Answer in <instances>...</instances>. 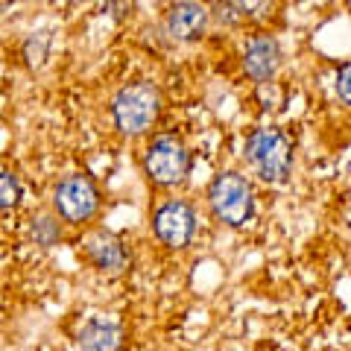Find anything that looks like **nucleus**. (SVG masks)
Listing matches in <instances>:
<instances>
[{
	"instance_id": "obj_7",
	"label": "nucleus",
	"mask_w": 351,
	"mask_h": 351,
	"mask_svg": "<svg viewBox=\"0 0 351 351\" xmlns=\"http://www.w3.org/2000/svg\"><path fill=\"white\" fill-rule=\"evenodd\" d=\"M281 64V50L278 41L272 36H255L246 44V56H243V68L255 82L267 85L272 76H276Z\"/></svg>"
},
{
	"instance_id": "obj_11",
	"label": "nucleus",
	"mask_w": 351,
	"mask_h": 351,
	"mask_svg": "<svg viewBox=\"0 0 351 351\" xmlns=\"http://www.w3.org/2000/svg\"><path fill=\"white\" fill-rule=\"evenodd\" d=\"M29 234H32V240H36L38 246H44V249L56 246L59 240H62V223H59V217H53V214L36 217V219H32V226H29Z\"/></svg>"
},
{
	"instance_id": "obj_6",
	"label": "nucleus",
	"mask_w": 351,
	"mask_h": 351,
	"mask_svg": "<svg viewBox=\"0 0 351 351\" xmlns=\"http://www.w3.org/2000/svg\"><path fill=\"white\" fill-rule=\"evenodd\" d=\"M156 237L170 249H184L196 234V214L184 199H167L152 214Z\"/></svg>"
},
{
	"instance_id": "obj_5",
	"label": "nucleus",
	"mask_w": 351,
	"mask_h": 351,
	"mask_svg": "<svg viewBox=\"0 0 351 351\" xmlns=\"http://www.w3.org/2000/svg\"><path fill=\"white\" fill-rule=\"evenodd\" d=\"M53 205L64 223H88L100 208V191L88 176H68L53 191Z\"/></svg>"
},
{
	"instance_id": "obj_8",
	"label": "nucleus",
	"mask_w": 351,
	"mask_h": 351,
	"mask_svg": "<svg viewBox=\"0 0 351 351\" xmlns=\"http://www.w3.org/2000/svg\"><path fill=\"white\" fill-rule=\"evenodd\" d=\"M211 12L202 3H176L167 12V36L176 41H199L208 32Z\"/></svg>"
},
{
	"instance_id": "obj_9",
	"label": "nucleus",
	"mask_w": 351,
	"mask_h": 351,
	"mask_svg": "<svg viewBox=\"0 0 351 351\" xmlns=\"http://www.w3.org/2000/svg\"><path fill=\"white\" fill-rule=\"evenodd\" d=\"M85 258L103 272H120L126 267V249L112 232H94L85 240Z\"/></svg>"
},
{
	"instance_id": "obj_3",
	"label": "nucleus",
	"mask_w": 351,
	"mask_h": 351,
	"mask_svg": "<svg viewBox=\"0 0 351 351\" xmlns=\"http://www.w3.org/2000/svg\"><path fill=\"white\" fill-rule=\"evenodd\" d=\"M246 158L267 182H287L293 170V144L281 129L261 126L252 129L246 138Z\"/></svg>"
},
{
	"instance_id": "obj_13",
	"label": "nucleus",
	"mask_w": 351,
	"mask_h": 351,
	"mask_svg": "<svg viewBox=\"0 0 351 351\" xmlns=\"http://www.w3.org/2000/svg\"><path fill=\"white\" fill-rule=\"evenodd\" d=\"M348 73H351V64L346 62L343 68H339V73H337V91H339V100H343L346 106L351 100V94H348Z\"/></svg>"
},
{
	"instance_id": "obj_4",
	"label": "nucleus",
	"mask_w": 351,
	"mask_h": 351,
	"mask_svg": "<svg viewBox=\"0 0 351 351\" xmlns=\"http://www.w3.org/2000/svg\"><path fill=\"white\" fill-rule=\"evenodd\" d=\"M144 170L147 176L161 188H173V184L184 182V176L191 170V152L173 135H161L149 144L144 156Z\"/></svg>"
},
{
	"instance_id": "obj_12",
	"label": "nucleus",
	"mask_w": 351,
	"mask_h": 351,
	"mask_svg": "<svg viewBox=\"0 0 351 351\" xmlns=\"http://www.w3.org/2000/svg\"><path fill=\"white\" fill-rule=\"evenodd\" d=\"M18 202H21V182H18V176L0 170V211L15 208Z\"/></svg>"
},
{
	"instance_id": "obj_2",
	"label": "nucleus",
	"mask_w": 351,
	"mask_h": 351,
	"mask_svg": "<svg viewBox=\"0 0 351 351\" xmlns=\"http://www.w3.org/2000/svg\"><path fill=\"white\" fill-rule=\"evenodd\" d=\"M208 205H211V211L219 223H226L232 228H243L255 217L252 184L246 182V176L232 173V170L214 176L211 188H208Z\"/></svg>"
},
{
	"instance_id": "obj_10",
	"label": "nucleus",
	"mask_w": 351,
	"mask_h": 351,
	"mask_svg": "<svg viewBox=\"0 0 351 351\" xmlns=\"http://www.w3.org/2000/svg\"><path fill=\"white\" fill-rule=\"evenodd\" d=\"M120 343L123 331L108 319H88L80 331V351H120Z\"/></svg>"
},
{
	"instance_id": "obj_1",
	"label": "nucleus",
	"mask_w": 351,
	"mask_h": 351,
	"mask_svg": "<svg viewBox=\"0 0 351 351\" xmlns=\"http://www.w3.org/2000/svg\"><path fill=\"white\" fill-rule=\"evenodd\" d=\"M161 114V94L152 82H129L114 94L112 117L123 135H144Z\"/></svg>"
}]
</instances>
